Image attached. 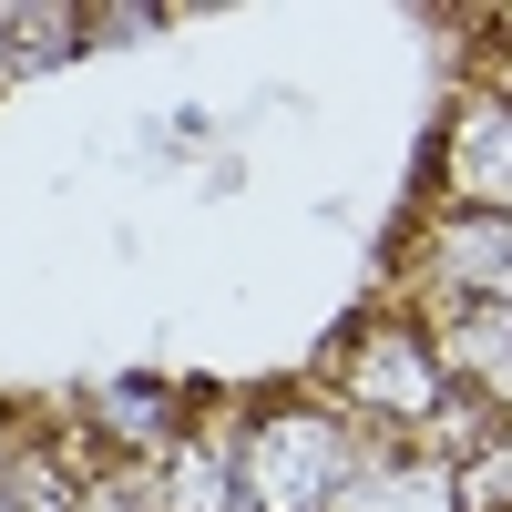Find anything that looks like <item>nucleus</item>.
Wrapping results in <instances>:
<instances>
[{
  "mask_svg": "<svg viewBox=\"0 0 512 512\" xmlns=\"http://www.w3.org/2000/svg\"><path fill=\"white\" fill-rule=\"evenodd\" d=\"M441 502H451V482L431 461H379V482L338 472V512H441Z\"/></svg>",
  "mask_w": 512,
  "mask_h": 512,
  "instance_id": "nucleus-1",
  "label": "nucleus"
}]
</instances>
